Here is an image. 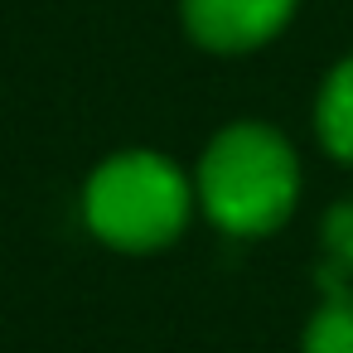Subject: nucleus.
<instances>
[{
    "mask_svg": "<svg viewBox=\"0 0 353 353\" xmlns=\"http://www.w3.org/2000/svg\"><path fill=\"white\" fill-rule=\"evenodd\" d=\"M295 194H300L295 150L285 145L281 131L256 121L228 126L199 165V199L208 218L237 237L276 232L290 218Z\"/></svg>",
    "mask_w": 353,
    "mask_h": 353,
    "instance_id": "f257e3e1",
    "label": "nucleus"
},
{
    "mask_svg": "<svg viewBox=\"0 0 353 353\" xmlns=\"http://www.w3.org/2000/svg\"><path fill=\"white\" fill-rule=\"evenodd\" d=\"M83 213L102 242L121 252H155L179 237L189 218V184L165 155L126 150L88 179Z\"/></svg>",
    "mask_w": 353,
    "mask_h": 353,
    "instance_id": "f03ea898",
    "label": "nucleus"
},
{
    "mask_svg": "<svg viewBox=\"0 0 353 353\" xmlns=\"http://www.w3.org/2000/svg\"><path fill=\"white\" fill-rule=\"evenodd\" d=\"M295 10V0H184L189 34L213 54H242L266 44Z\"/></svg>",
    "mask_w": 353,
    "mask_h": 353,
    "instance_id": "7ed1b4c3",
    "label": "nucleus"
},
{
    "mask_svg": "<svg viewBox=\"0 0 353 353\" xmlns=\"http://www.w3.org/2000/svg\"><path fill=\"white\" fill-rule=\"evenodd\" d=\"M314 126H319V141L334 160L353 165V59L339 63L319 92V112H314Z\"/></svg>",
    "mask_w": 353,
    "mask_h": 353,
    "instance_id": "20e7f679",
    "label": "nucleus"
},
{
    "mask_svg": "<svg viewBox=\"0 0 353 353\" xmlns=\"http://www.w3.org/2000/svg\"><path fill=\"white\" fill-rule=\"evenodd\" d=\"M329 300L314 310L305 329V353H353V290L339 285V271L324 276Z\"/></svg>",
    "mask_w": 353,
    "mask_h": 353,
    "instance_id": "39448f33",
    "label": "nucleus"
},
{
    "mask_svg": "<svg viewBox=\"0 0 353 353\" xmlns=\"http://www.w3.org/2000/svg\"><path fill=\"white\" fill-rule=\"evenodd\" d=\"M324 252H329V271L353 276V203H334L324 218Z\"/></svg>",
    "mask_w": 353,
    "mask_h": 353,
    "instance_id": "423d86ee",
    "label": "nucleus"
}]
</instances>
